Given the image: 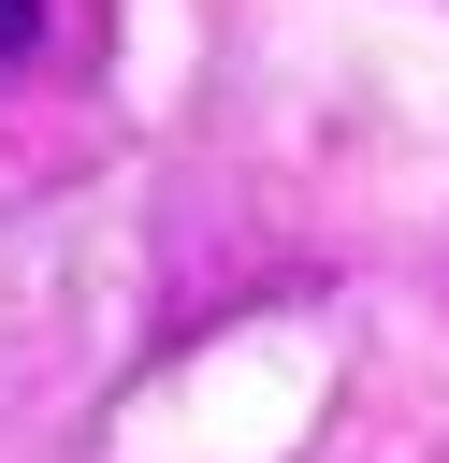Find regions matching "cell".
<instances>
[{
  "label": "cell",
  "instance_id": "cell-1",
  "mask_svg": "<svg viewBox=\"0 0 449 463\" xmlns=\"http://www.w3.org/2000/svg\"><path fill=\"white\" fill-rule=\"evenodd\" d=\"M43 14H58V0H0V72H14L29 43H43Z\"/></svg>",
  "mask_w": 449,
  "mask_h": 463
}]
</instances>
